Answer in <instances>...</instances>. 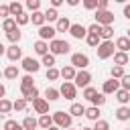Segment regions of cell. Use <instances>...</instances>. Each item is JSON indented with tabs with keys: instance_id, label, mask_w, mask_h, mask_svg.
Segmentation results:
<instances>
[{
	"instance_id": "obj_60",
	"label": "cell",
	"mask_w": 130,
	"mask_h": 130,
	"mask_svg": "<svg viewBox=\"0 0 130 130\" xmlns=\"http://www.w3.org/2000/svg\"><path fill=\"white\" fill-rule=\"evenodd\" d=\"M126 37H128V39H130V28H128V35H126Z\"/></svg>"
},
{
	"instance_id": "obj_7",
	"label": "cell",
	"mask_w": 130,
	"mask_h": 130,
	"mask_svg": "<svg viewBox=\"0 0 130 130\" xmlns=\"http://www.w3.org/2000/svg\"><path fill=\"white\" fill-rule=\"evenodd\" d=\"M95 22H100L102 26L114 24V12H110V10H95Z\"/></svg>"
},
{
	"instance_id": "obj_28",
	"label": "cell",
	"mask_w": 130,
	"mask_h": 130,
	"mask_svg": "<svg viewBox=\"0 0 130 130\" xmlns=\"http://www.w3.org/2000/svg\"><path fill=\"white\" fill-rule=\"evenodd\" d=\"M12 110H14L12 102H10V100H6V98H0V114H2V116H6V114H10Z\"/></svg>"
},
{
	"instance_id": "obj_12",
	"label": "cell",
	"mask_w": 130,
	"mask_h": 130,
	"mask_svg": "<svg viewBox=\"0 0 130 130\" xmlns=\"http://www.w3.org/2000/svg\"><path fill=\"white\" fill-rule=\"evenodd\" d=\"M6 57H8L10 61H18V59H22V49L18 47V43H12V45L6 49Z\"/></svg>"
},
{
	"instance_id": "obj_21",
	"label": "cell",
	"mask_w": 130,
	"mask_h": 130,
	"mask_svg": "<svg viewBox=\"0 0 130 130\" xmlns=\"http://www.w3.org/2000/svg\"><path fill=\"white\" fill-rule=\"evenodd\" d=\"M100 106H89V108H85V118L87 120H91V122H95V120H100Z\"/></svg>"
},
{
	"instance_id": "obj_34",
	"label": "cell",
	"mask_w": 130,
	"mask_h": 130,
	"mask_svg": "<svg viewBox=\"0 0 130 130\" xmlns=\"http://www.w3.org/2000/svg\"><path fill=\"white\" fill-rule=\"evenodd\" d=\"M45 98H47L49 102H55V100L61 98V91L55 89V87H47V89H45Z\"/></svg>"
},
{
	"instance_id": "obj_1",
	"label": "cell",
	"mask_w": 130,
	"mask_h": 130,
	"mask_svg": "<svg viewBox=\"0 0 130 130\" xmlns=\"http://www.w3.org/2000/svg\"><path fill=\"white\" fill-rule=\"evenodd\" d=\"M53 122H55L61 130H67V128H71V124H73V116H71L69 112L57 110V112L53 114Z\"/></svg>"
},
{
	"instance_id": "obj_42",
	"label": "cell",
	"mask_w": 130,
	"mask_h": 130,
	"mask_svg": "<svg viewBox=\"0 0 130 130\" xmlns=\"http://www.w3.org/2000/svg\"><path fill=\"white\" fill-rule=\"evenodd\" d=\"M24 6H26V10L35 12V10L41 8V0H24Z\"/></svg>"
},
{
	"instance_id": "obj_62",
	"label": "cell",
	"mask_w": 130,
	"mask_h": 130,
	"mask_svg": "<svg viewBox=\"0 0 130 130\" xmlns=\"http://www.w3.org/2000/svg\"><path fill=\"white\" fill-rule=\"evenodd\" d=\"M67 130H77V128H67Z\"/></svg>"
},
{
	"instance_id": "obj_41",
	"label": "cell",
	"mask_w": 130,
	"mask_h": 130,
	"mask_svg": "<svg viewBox=\"0 0 130 130\" xmlns=\"http://www.w3.org/2000/svg\"><path fill=\"white\" fill-rule=\"evenodd\" d=\"M4 130H24V126L18 124L16 120H6L4 122Z\"/></svg>"
},
{
	"instance_id": "obj_47",
	"label": "cell",
	"mask_w": 130,
	"mask_h": 130,
	"mask_svg": "<svg viewBox=\"0 0 130 130\" xmlns=\"http://www.w3.org/2000/svg\"><path fill=\"white\" fill-rule=\"evenodd\" d=\"M87 32H91V35H100V32H102V24H100V22L89 24V26H87Z\"/></svg>"
},
{
	"instance_id": "obj_35",
	"label": "cell",
	"mask_w": 130,
	"mask_h": 130,
	"mask_svg": "<svg viewBox=\"0 0 130 130\" xmlns=\"http://www.w3.org/2000/svg\"><path fill=\"white\" fill-rule=\"evenodd\" d=\"M6 39H8L10 43H18V41L22 39V32H20V28L16 26L14 30H10V32H6Z\"/></svg>"
},
{
	"instance_id": "obj_56",
	"label": "cell",
	"mask_w": 130,
	"mask_h": 130,
	"mask_svg": "<svg viewBox=\"0 0 130 130\" xmlns=\"http://www.w3.org/2000/svg\"><path fill=\"white\" fill-rule=\"evenodd\" d=\"M4 53H6V47H4V45H2V43H0V57H2V55H4Z\"/></svg>"
},
{
	"instance_id": "obj_49",
	"label": "cell",
	"mask_w": 130,
	"mask_h": 130,
	"mask_svg": "<svg viewBox=\"0 0 130 130\" xmlns=\"http://www.w3.org/2000/svg\"><path fill=\"white\" fill-rule=\"evenodd\" d=\"M120 87H124V89L130 91V75H128V73H124V77L120 79Z\"/></svg>"
},
{
	"instance_id": "obj_3",
	"label": "cell",
	"mask_w": 130,
	"mask_h": 130,
	"mask_svg": "<svg viewBox=\"0 0 130 130\" xmlns=\"http://www.w3.org/2000/svg\"><path fill=\"white\" fill-rule=\"evenodd\" d=\"M114 49H116V43H114V41H102V43L95 47V51H98V57H100V59H110V57L116 53Z\"/></svg>"
},
{
	"instance_id": "obj_20",
	"label": "cell",
	"mask_w": 130,
	"mask_h": 130,
	"mask_svg": "<svg viewBox=\"0 0 130 130\" xmlns=\"http://www.w3.org/2000/svg\"><path fill=\"white\" fill-rule=\"evenodd\" d=\"M112 57H114V63H116V65H122V67H124V65H128V61H130L128 53H124V51H116Z\"/></svg>"
},
{
	"instance_id": "obj_29",
	"label": "cell",
	"mask_w": 130,
	"mask_h": 130,
	"mask_svg": "<svg viewBox=\"0 0 130 130\" xmlns=\"http://www.w3.org/2000/svg\"><path fill=\"white\" fill-rule=\"evenodd\" d=\"M45 20H47V22H57V20H59V12H57V8H53V6L47 8V10H45Z\"/></svg>"
},
{
	"instance_id": "obj_13",
	"label": "cell",
	"mask_w": 130,
	"mask_h": 130,
	"mask_svg": "<svg viewBox=\"0 0 130 130\" xmlns=\"http://www.w3.org/2000/svg\"><path fill=\"white\" fill-rule=\"evenodd\" d=\"M20 93H22V98H26V102H35L37 98H39V87L37 85H30V87H20Z\"/></svg>"
},
{
	"instance_id": "obj_32",
	"label": "cell",
	"mask_w": 130,
	"mask_h": 130,
	"mask_svg": "<svg viewBox=\"0 0 130 130\" xmlns=\"http://www.w3.org/2000/svg\"><path fill=\"white\" fill-rule=\"evenodd\" d=\"M41 65H47V69L49 67H55V55L49 51V53H45L43 57H41Z\"/></svg>"
},
{
	"instance_id": "obj_17",
	"label": "cell",
	"mask_w": 130,
	"mask_h": 130,
	"mask_svg": "<svg viewBox=\"0 0 130 130\" xmlns=\"http://www.w3.org/2000/svg\"><path fill=\"white\" fill-rule=\"evenodd\" d=\"M8 8H10V16H18V14L24 12V4H22L20 0H12V2L8 4Z\"/></svg>"
},
{
	"instance_id": "obj_44",
	"label": "cell",
	"mask_w": 130,
	"mask_h": 130,
	"mask_svg": "<svg viewBox=\"0 0 130 130\" xmlns=\"http://www.w3.org/2000/svg\"><path fill=\"white\" fill-rule=\"evenodd\" d=\"M14 18H16V24H18V26H22V24H28V22H30V16H28L26 12H22V14L14 16Z\"/></svg>"
},
{
	"instance_id": "obj_4",
	"label": "cell",
	"mask_w": 130,
	"mask_h": 130,
	"mask_svg": "<svg viewBox=\"0 0 130 130\" xmlns=\"http://www.w3.org/2000/svg\"><path fill=\"white\" fill-rule=\"evenodd\" d=\"M59 91H61V98H65V100H75L77 98V85L73 81H63Z\"/></svg>"
},
{
	"instance_id": "obj_46",
	"label": "cell",
	"mask_w": 130,
	"mask_h": 130,
	"mask_svg": "<svg viewBox=\"0 0 130 130\" xmlns=\"http://www.w3.org/2000/svg\"><path fill=\"white\" fill-rule=\"evenodd\" d=\"M93 130H110V122H106V120H95V124H93Z\"/></svg>"
},
{
	"instance_id": "obj_48",
	"label": "cell",
	"mask_w": 130,
	"mask_h": 130,
	"mask_svg": "<svg viewBox=\"0 0 130 130\" xmlns=\"http://www.w3.org/2000/svg\"><path fill=\"white\" fill-rule=\"evenodd\" d=\"M85 10H95L98 8V0H81Z\"/></svg>"
},
{
	"instance_id": "obj_55",
	"label": "cell",
	"mask_w": 130,
	"mask_h": 130,
	"mask_svg": "<svg viewBox=\"0 0 130 130\" xmlns=\"http://www.w3.org/2000/svg\"><path fill=\"white\" fill-rule=\"evenodd\" d=\"M4 93H6V87L0 83V98H4Z\"/></svg>"
},
{
	"instance_id": "obj_38",
	"label": "cell",
	"mask_w": 130,
	"mask_h": 130,
	"mask_svg": "<svg viewBox=\"0 0 130 130\" xmlns=\"http://www.w3.org/2000/svg\"><path fill=\"white\" fill-rule=\"evenodd\" d=\"M106 100H108L106 93H104V91H98V93L93 95V100H91V106H100V108H102V106L106 104Z\"/></svg>"
},
{
	"instance_id": "obj_6",
	"label": "cell",
	"mask_w": 130,
	"mask_h": 130,
	"mask_svg": "<svg viewBox=\"0 0 130 130\" xmlns=\"http://www.w3.org/2000/svg\"><path fill=\"white\" fill-rule=\"evenodd\" d=\"M89 81H91V73H89L87 69H79V71L75 73L73 83H75L77 87H87V85H89Z\"/></svg>"
},
{
	"instance_id": "obj_61",
	"label": "cell",
	"mask_w": 130,
	"mask_h": 130,
	"mask_svg": "<svg viewBox=\"0 0 130 130\" xmlns=\"http://www.w3.org/2000/svg\"><path fill=\"white\" fill-rule=\"evenodd\" d=\"M2 75H4V71H0V77H2Z\"/></svg>"
},
{
	"instance_id": "obj_9",
	"label": "cell",
	"mask_w": 130,
	"mask_h": 130,
	"mask_svg": "<svg viewBox=\"0 0 130 130\" xmlns=\"http://www.w3.org/2000/svg\"><path fill=\"white\" fill-rule=\"evenodd\" d=\"M69 35H71L73 39L81 41V39H85V37H87V26H83V24L75 22V24H71V28H69Z\"/></svg>"
},
{
	"instance_id": "obj_15",
	"label": "cell",
	"mask_w": 130,
	"mask_h": 130,
	"mask_svg": "<svg viewBox=\"0 0 130 130\" xmlns=\"http://www.w3.org/2000/svg\"><path fill=\"white\" fill-rule=\"evenodd\" d=\"M55 28H57V32H69V28H71V20H69L67 16H59Z\"/></svg>"
},
{
	"instance_id": "obj_50",
	"label": "cell",
	"mask_w": 130,
	"mask_h": 130,
	"mask_svg": "<svg viewBox=\"0 0 130 130\" xmlns=\"http://www.w3.org/2000/svg\"><path fill=\"white\" fill-rule=\"evenodd\" d=\"M10 16V8L8 4H0V18H8Z\"/></svg>"
},
{
	"instance_id": "obj_54",
	"label": "cell",
	"mask_w": 130,
	"mask_h": 130,
	"mask_svg": "<svg viewBox=\"0 0 130 130\" xmlns=\"http://www.w3.org/2000/svg\"><path fill=\"white\" fill-rule=\"evenodd\" d=\"M65 2H67V4H69V6H77V4H79V2H81V0H65Z\"/></svg>"
},
{
	"instance_id": "obj_39",
	"label": "cell",
	"mask_w": 130,
	"mask_h": 130,
	"mask_svg": "<svg viewBox=\"0 0 130 130\" xmlns=\"http://www.w3.org/2000/svg\"><path fill=\"white\" fill-rule=\"evenodd\" d=\"M26 104H28L26 98H16V100L12 102V106H14L16 112H24V110H26Z\"/></svg>"
},
{
	"instance_id": "obj_33",
	"label": "cell",
	"mask_w": 130,
	"mask_h": 130,
	"mask_svg": "<svg viewBox=\"0 0 130 130\" xmlns=\"http://www.w3.org/2000/svg\"><path fill=\"white\" fill-rule=\"evenodd\" d=\"M45 75H47V81H57V79L61 77V69H57V67H49Z\"/></svg>"
},
{
	"instance_id": "obj_53",
	"label": "cell",
	"mask_w": 130,
	"mask_h": 130,
	"mask_svg": "<svg viewBox=\"0 0 130 130\" xmlns=\"http://www.w3.org/2000/svg\"><path fill=\"white\" fill-rule=\"evenodd\" d=\"M124 16L130 20V4H126V6H124Z\"/></svg>"
},
{
	"instance_id": "obj_14",
	"label": "cell",
	"mask_w": 130,
	"mask_h": 130,
	"mask_svg": "<svg viewBox=\"0 0 130 130\" xmlns=\"http://www.w3.org/2000/svg\"><path fill=\"white\" fill-rule=\"evenodd\" d=\"M32 108L37 114H49V100L47 98H37L32 102Z\"/></svg>"
},
{
	"instance_id": "obj_40",
	"label": "cell",
	"mask_w": 130,
	"mask_h": 130,
	"mask_svg": "<svg viewBox=\"0 0 130 130\" xmlns=\"http://www.w3.org/2000/svg\"><path fill=\"white\" fill-rule=\"evenodd\" d=\"M124 73H126V71H124V67H122V65H114V67H112V71H110V75H112L114 79H122V77H124Z\"/></svg>"
},
{
	"instance_id": "obj_8",
	"label": "cell",
	"mask_w": 130,
	"mask_h": 130,
	"mask_svg": "<svg viewBox=\"0 0 130 130\" xmlns=\"http://www.w3.org/2000/svg\"><path fill=\"white\" fill-rule=\"evenodd\" d=\"M20 61H22V69H24L26 73H37V71L41 69V63H39L37 59H32V57H22Z\"/></svg>"
},
{
	"instance_id": "obj_2",
	"label": "cell",
	"mask_w": 130,
	"mask_h": 130,
	"mask_svg": "<svg viewBox=\"0 0 130 130\" xmlns=\"http://www.w3.org/2000/svg\"><path fill=\"white\" fill-rule=\"evenodd\" d=\"M49 51H51L53 55H67V53L71 51V45H69L67 41L53 39V41H49Z\"/></svg>"
},
{
	"instance_id": "obj_18",
	"label": "cell",
	"mask_w": 130,
	"mask_h": 130,
	"mask_svg": "<svg viewBox=\"0 0 130 130\" xmlns=\"http://www.w3.org/2000/svg\"><path fill=\"white\" fill-rule=\"evenodd\" d=\"M75 73H77V69H75L73 65H65V67L61 69V77H63L65 81H73V79H75Z\"/></svg>"
},
{
	"instance_id": "obj_37",
	"label": "cell",
	"mask_w": 130,
	"mask_h": 130,
	"mask_svg": "<svg viewBox=\"0 0 130 130\" xmlns=\"http://www.w3.org/2000/svg\"><path fill=\"white\" fill-rule=\"evenodd\" d=\"M4 77H6V79H16V77H18V67H16V65H8V67L4 69Z\"/></svg>"
},
{
	"instance_id": "obj_31",
	"label": "cell",
	"mask_w": 130,
	"mask_h": 130,
	"mask_svg": "<svg viewBox=\"0 0 130 130\" xmlns=\"http://www.w3.org/2000/svg\"><path fill=\"white\" fill-rule=\"evenodd\" d=\"M22 126H24V130H37L39 120H37V118H32V116H26V118L22 120Z\"/></svg>"
},
{
	"instance_id": "obj_63",
	"label": "cell",
	"mask_w": 130,
	"mask_h": 130,
	"mask_svg": "<svg viewBox=\"0 0 130 130\" xmlns=\"http://www.w3.org/2000/svg\"><path fill=\"white\" fill-rule=\"evenodd\" d=\"M126 130H130V128H126Z\"/></svg>"
},
{
	"instance_id": "obj_5",
	"label": "cell",
	"mask_w": 130,
	"mask_h": 130,
	"mask_svg": "<svg viewBox=\"0 0 130 130\" xmlns=\"http://www.w3.org/2000/svg\"><path fill=\"white\" fill-rule=\"evenodd\" d=\"M71 65H73L75 69H87L89 57H87L85 53H73V55H71Z\"/></svg>"
},
{
	"instance_id": "obj_23",
	"label": "cell",
	"mask_w": 130,
	"mask_h": 130,
	"mask_svg": "<svg viewBox=\"0 0 130 130\" xmlns=\"http://www.w3.org/2000/svg\"><path fill=\"white\" fill-rule=\"evenodd\" d=\"M30 22L35 24V26H43L47 20H45V12H41V10H35L32 14H30Z\"/></svg>"
},
{
	"instance_id": "obj_24",
	"label": "cell",
	"mask_w": 130,
	"mask_h": 130,
	"mask_svg": "<svg viewBox=\"0 0 130 130\" xmlns=\"http://www.w3.org/2000/svg\"><path fill=\"white\" fill-rule=\"evenodd\" d=\"M116 100H118L122 106H128V102H130V91L124 89V87H120V89L116 91Z\"/></svg>"
},
{
	"instance_id": "obj_27",
	"label": "cell",
	"mask_w": 130,
	"mask_h": 130,
	"mask_svg": "<svg viewBox=\"0 0 130 130\" xmlns=\"http://www.w3.org/2000/svg\"><path fill=\"white\" fill-rule=\"evenodd\" d=\"M18 24H16V18L14 16H8V18H4L2 20V30L4 32H10V30H14Z\"/></svg>"
},
{
	"instance_id": "obj_16",
	"label": "cell",
	"mask_w": 130,
	"mask_h": 130,
	"mask_svg": "<svg viewBox=\"0 0 130 130\" xmlns=\"http://www.w3.org/2000/svg\"><path fill=\"white\" fill-rule=\"evenodd\" d=\"M32 51L37 53V55H45V53H49V43L47 41H43V39H39V41H35V45H32Z\"/></svg>"
},
{
	"instance_id": "obj_36",
	"label": "cell",
	"mask_w": 130,
	"mask_h": 130,
	"mask_svg": "<svg viewBox=\"0 0 130 130\" xmlns=\"http://www.w3.org/2000/svg\"><path fill=\"white\" fill-rule=\"evenodd\" d=\"M85 43H87L89 47H93V49H95V47L102 43V37H100V35H91V32H87V37H85Z\"/></svg>"
},
{
	"instance_id": "obj_51",
	"label": "cell",
	"mask_w": 130,
	"mask_h": 130,
	"mask_svg": "<svg viewBox=\"0 0 130 130\" xmlns=\"http://www.w3.org/2000/svg\"><path fill=\"white\" fill-rule=\"evenodd\" d=\"M108 4H110V0H98V8L95 10H108Z\"/></svg>"
},
{
	"instance_id": "obj_25",
	"label": "cell",
	"mask_w": 130,
	"mask_h": 130,
	"mask_svg": "<svg viewBox=\"0 0 130 130\" xmlns=\"http://www.w3.org/2000/svg\"><path fill=\"white\" fill-rule=\"evenodd\" d=\"M55 122H53V114H41L39 116V126L43 128V130H47L49 126H53Z\"/></svg>"
},
{
	"instance_id": "obj_10",
	"label": "cell",
	"mask_w": 130,
	"mask_h": 130,
	"mask_svg": "<svg viewBox=\"0 0 130 130\" xmlns=\"http://www.w3.org/2000/svg\"><path fill=\"white\" fill-rule=\"evenodd\" d=\"M55 35H57V28H55V26H51V24H43V26H39V37H41L43 41H53Z\"/></svg>"
},
{
	"instance_id": "obj_45",
	"label": "cell",
	"mask_w": 130,
	"mask_h": 130,
	"mask_svg": "<svg viewBox=\"0 0 130 130\" xmlns=\"http://www.w3.org/2000/svg\"><path fill=\"white\" fill-rule=\"evenodd\" d=\"M30 85H35V79H32L30 73H26V75L20 79V87H30Z\"/></svg>"
},
{
	"instance_id": "obj_43",
	"label": "cell",
	"mask_w": 130,
	"mask_h": 130,
	"mask_svg": "<svg viewBox=\"0 0 130 130\" xmlns=\"http://www.w3.org/2000/svg\"><path fill=\"white\" fill-rule=\"evenodd\" d=\"M95 93H98V89H95V87H91V85H87V87H83V98H85V100H89V102H91Z\"/></svg>"
},
{
	"instance_id": "obj_11",
	"label": "cell",
	"mask_w": 130,
	"mask_h": 130,
	"mask_svg": "<svg viewBox=\"0 0 130 130\" xmlns=\"http://www.w3.org/2000/svg\"><path fill=\"white\" fill-rule=\"evenodd\" d=\"M118 89H120V81H118V79H114V77L106 79V81H104V85H102V91H104L106 95H110V93H116Z\"/></svg>"
},
{
	"instance_id": "obj_52",
	"label": "cell",
	"mask_w": 130,
	"mask_h": 130,
	"mask_svg": "<svg viewBox=\"0 0 130 130\" xmlns=\"http://www.w3.org/2000/svg\"><path fill=\"white\" fill-rule=\"evenodd\" d=\"M49 2H51V6H53V8H59L61 4H65V0H49Z\"/></svg>"
},
{
	"instance_id": "obj_57",
	"label": "cell",
	"mask_w": 130,
	"mask_h": 130,
	"mask_svg": "<svg viewBox=\"0 0 130 130\" xmlns=\"http://www.w3.org/2000/svg\"><path fill=\"white\" fill-rule=\"evenodd\" d=\"M47 130H61V128H59V126H57V124H53V126H49V128H47Z\"/></svg>"
},
{
	"instance_id": "obj_22",
	"label": "cell",
	"mask_w": 130,
	"mask_h": 130,
	"mask_svg": "<svg viewBox=\"0 0 130 130\" xmlns=\"http://www.w3.org/2000/svg\"><path fill=\"white\" fill-rule=\"evenodd\" d=\"M116 118H118L120 122H128V120H130V106H120V108L116 110Z\"/></svg>"
},
{
	"instance_id": "obj_19",
	"label": "cell",
	"mask_w": 130,
	"mask_h": 130,
	"mask_svg": "<svg viewBox=\"0 0 130 130\" xmlns=\"http://www.w3.org/2000/svg\"><path fill=\"white\" fill-rule=\"evenodd\" d=\"M69 114H71L73 118H81V116H85V106H83V104L73 102V104H71V108H69Z\"/></svg>"
},
{
	"instance_id": "obj_26",
	"label": "cell",
	"mask_w": 130,
	"mask_h": 130,
	"mask_svg": "<svg viewBox=\"0 0 130 130\" xmlns=\"http://www.w3.org/2000/svg\"><path fill=\"white\" fill-rule=\"evenodd\" d=\"M116 49L128 53V51H130V39H128V37H118V39H116Z\"/></svg>"
},
{
	"instance_id": "obj_59",
	"label": "cell",
	"mask_w": 130,
	"mask_h": 130,
	"mask_svg": "<svg viewBox=\"0 0 130 130\" xmlns=\"http://www.w3.org/2000/svg\"><path fill=\"white\" fill-rule=\"evenodd\" d=\"M114 2H120V4H124V2H128V0H114Z\"/></svg>"
},
{
	"instance_id": "obj_30",
	"label": "cell",
	"mask_w": 130,
	"mask_h": 130,
	"mask_svg": "<svg viewBox=\"0 0 130 130\" xmlns=\"http://www.w3.org/2000/svg\"><path fill=\"white\" fill-rule=\"evenodd\" d=\"M100 37H102V41H112V37H114V26H112V24H106V26H102V32H100Z\"/></svg>"
},
{
	"instance_id": "obj_58",
	"label": "cell",
	"mask_w": 130,
	"mask_h": 130,
	"mask_svg": "<svg viewBox=\"0 0 130 130\" xmlns=\"http://www.w3.org/2000/svg\"><path fill=\"white\" fill-rule=\"evenodd\" d=\"M79 130H93V128H89V126H85V128H79Z\"/></svg>"
}]
</instances>
